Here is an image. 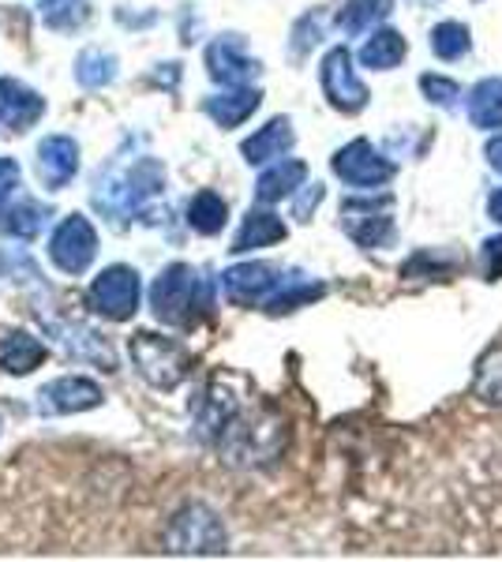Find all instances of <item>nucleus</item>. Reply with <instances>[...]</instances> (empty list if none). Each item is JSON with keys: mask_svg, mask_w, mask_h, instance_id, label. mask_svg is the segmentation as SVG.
I'll return each mask as SVG.
<instances>
[{"mask_svg": "<svg viewBox=\"0 0 502 562\" xmlns=\"http://www.w3.org/2000/svg\"><path fill=\"white\" fill-rule=\"evenodd\" d=\"M342 229L360 244V248H379L382 240L394 229V217H390L387 199H349L342 206Z\"/></svg>", "mask_w": 502, "mask_h": 562, "instance_id": "nucleus-10", "label": "nucleus"}, {"mask_svg": "<svg viewBox=\"0 0 502 562\" xmlns=\"http://www.w3.org/2000/svg\"><path fill=\"white\" fill-rule=\"evenodd\" d=\"M319 203H323V184H312L304 195L297 199V217H300V222H308V214H312Z\"/></svg>", "mask_w": 502, "mask_h": 562, "instance_id": "nucleus-31", "label": "nucleus"}, {"mask_svg": "<svg viewBox=\"0 0 502 562\" xmlns=\"http://www.w3.org/2000/svg\"><path fill=\"white\" fill-rule=\"evenodd\" d=\"M491 217H495V222H502V188H499V192L495 195H491Z\"/></svg>", "mask_w": 502, "mask_h": 562, "instance_id": "nucleus-34", "label": "nucleus"}, {"mask_svg": "<svg viewBox=\"0 0 502 562\" xmlns=\"http://www.w3.org/2000/svg\"><path fill=\"white\" fill-rule=\"evenodd\" d=\"M42 360H45V346L26 330H12L4 338V346H0V364H4L8 375H31Z\"/></svg>", "mask_w": 502, "mask_h": 562, "instance_id": "nucleus-19", "label": "nucleus"}, {"mask_svg": "<svg viewBox=\"0 0 502 562\" xmlns=\"http://www.w3.org/2000/svg\"><path fill=\"white\" fill-rule=\"evenodd\" d=\"M364 68H376V71H390L405 60V38L398 31H376L360 49Z\"/></svg>", "mask_w": 502, "mask_h": 562, "instance_id": "nucleus-22", "label": "nucleus"}, {"mask_svg": "<svg viewBox=\"0 0 502 562\" xmlns=\"http://www.w3.org/2000/svg\"><path fill=\"white\" fill-rule=\"evenodd\" d=\"M289 147H293V124H289V116H278L267 128L255 132L252 139H244L241 150L248 166H267V161H278L281 154H289Z\"/></svg>", "mask_w": 502, "mask_h": 562, "instance_id": "nucleus-16", "label": "nucleus"}, {"mask_svg": "<svg viewBox=\"0 0 502 562\" xmlns=\"http://www.w3.org/2000/svg\"><path fill=\"white\" fill-rule=\"evenodd\" d=\"M76 79L83 83L87 90H102L116 79V57L113 53H102V49H87L79 53L76 60Z\"/></svg>", "mask_w": 502, "mask_h": 562, "instance_id": "nucleus-25", "label": "nucleus"}, {"mask_svg": "<svg viewBox=\"0 0 502 562\" xmlns=\"http://www.w3.org/2000/svg\"><path fill=\"white\" fill-rule=\"evenodd\" d=\"M98 256V233L83 214H71L57 225L49 240V259L57 262L64 274H83Z\"/></svg>", "mask_w": 502, "mask_h": 562, "instance_id": "nucleus-6", "label": "nucleus"}, {"mask_svg": "<svg viewBox=\"0 0 502 562\" xmlns=\"http://www.w3.org/2000/svg\"><path fill=\"white\" fill-rule=\"evenodd\" d=\"M38 397H42L45 413H83V409L102 405V386L83 375H64V379H53L49 386H42Z\"/></svg>", "mask_w": 502, "mask_h": 562, "instance_id": "nucleus-14", "label": "nucleus"}, {"mask_svg": "<svg viewBox=\"0 0 502 562\" xmlns=\"http://www.w3.org/2000/svg\"><path fill=\"white\" fill-rule=\"evenodd\" d=\"M387 12H390V0H345L342 15H337V26H342L345 34H364L379 20H387Z\"/></svg>", "mask_w": 502, "mask_h": 562, "instance_id": "nucleus-24", "label": "nucleus"}, {"mask_svg": "<svg viewBox=\"0 0 502 562\" xmlns=\"http://www.w3.org/2000/svg\"><path fill=\"white\" fill-rule=\"evenodd\" d=\"M42 113H45L42 94H34L20 79H0V128L26 132L42 121Z\"/></svg>", "mask_w": 502, "mask_h": 562, "instance_id": "nucleus-13", "label": "nucleus"}, {"mask_svg": "<svg viewBox=\"0 0 502 562\" xmlns=\"http://www.w3.org/2000/svg\"><path fill=\"white\" fill-rule=\"evenodd\" d=\"M79 173V143L68 135H49L38 147V180L49 192L71 184V177Z\"/></svg>", "mask_w": 502, "mask_h": 562, "instance_id": "nucleus-12", "label": "nucleus"}, {"mask_svg": "<svg viewBox=\"0 0 502 562\" xmlns=\"http://www.w3.org/2000/svg\"><path fill=\"white\" fill-rule=\"evenodd\" d=\"M225 217H230V206H225V199L217 192H199L196 199H191V206H188V225L196 233H203V237L222 233Z\"/></svg>", "mask_w": 502, "mask_h": 562, "instance_id": "nucleus-23", "label": "nucleus"}, {"mask_svg": "<svg viewBox=\"0 0 502 562\" xmlns=\"http://www.w3.org/2000/svg\"><path fill=\"white\" fill-rule=\"evenodd\" d=\"M334 173L353 188H379L394 177V166L368 139H356L334 154Z\"/></svg>", "mask_w": 502, "mask_h": 562, "instance_id": "nucleus-8", "label": "nucleus"}, {"mask_svg": "<svg viewBox=\"0 0 502 562\" xmlns=\"http://www.w3.org/2000/svg\"><path fill=\"white\" fill-rule=\"evenodd\" d=\"M127 352L135 360V371L154 386V390H172L185 383L191 357L185 352V346L172 338H161V334L140 330L132 341H127Z\"/></svg>", "mask_w": 502, "mask_h": 562, "instance_id": "nucleus-3", "label": "nucleus"}, {"mask_svg": "<svg viewBox=\"0 0 502 562\" xmlns=\"http://www.w3.org/2000/svg\"><path fill=\"white\" fill-rule=\"evenodd\" d=\"M15 188H20V166L12 158H0V206L12 199Z\"/></svg>", "mask_w": 502, "mask_h": 562, "instance_id": "nucleus-30", "label": "nucleus"}, {"mask_svg": "<svg viewBox=\"0 0 502 562\" xmlns=\"http://www.w3.org/2000/svg\"><path fill=\"white\" fill-rule=\"evenodd\" d=\"M323 90H326V98H331V105L342 109V113H360V109L368 105V87L356 79L353 57H349V49H345V45H337V49L326 53Z\"/></svg>", "mask_w": 502, "mask_h": 562, "instance_id": "nucleus-9", "label": "nucleus"}, {"mask_svg": "<svg viewBox=\"0 0 502 562\" xmlns=\"http://www.w3.org/2000/svg\"><path fill=\"white\" fill-rule=\"evenodd\" d=\"M420 87H424V94L432 98V102H443V105H450L454 98H458V83L439 79V76H424V79H420Z\"/></svg>", "mask_w": 502, "mask_h": 562, "instance_id": "nucleus-29", "label": "nucleus"}, {"mask_svg": "<svg viewBox=\"0 0 502 562\" xmlns=\"http://www.w3.org/2000/svg\"><path fill=\"white\" fill-rule=\"evenodd\" d=\"M42 23L53 26V31H76V26L87 23L90 8L87 0H42Z\"/></svg>", "mask_w": 502, "mask_h": 562, "instance_id": "nucleus-26", "label": "nucleus"}, {"mask_svg": "<svg viewBox=\"0 0 502 562\" xmlns=\"http://www.w3.org/2000/svg\"><path fill=\"white\" fill-rule=\"evenodd\" d=\"M432 49H435V57H443V60H458L469 53V31H465L461 23H439L432 31Z\"/></svg>", "mask_w": 502, "mask_h": 562, "instance_id": "nucleus-27", "label": "nucleus"}, {"mask_svg": "<svg viewBox=\"0 0 502 562\" xmlns=\"http://www.w3.org/2000/svg\"><path fill=\"white\" fill-rule=\"evenodd\" d=\"M483 259H488V278H499L502 274V237L483 244Z\"/></svg>", "mask_w": 502, "mask_h": 562, "instance_id": "nucleus-32", "label": "nucleus"}, {"mask_svg": "<svg viewBox=\"0 0 502 562\" xmlns=\"http://www.w3.org/2000/svg\"><path fill=\"white\" fill-rule=\"evenodd\" d=\"M488 158H491V166H495L499 173H502V135H499V139H495V143H491V147H488Z\"/></svg>", "mask_w": 502, "mask_h": 562, "instance_id": "nucleus-33", "label": "nucleus"}, {"mask_svg": "<svg viewBox=\"0 0 502 562\" xmlns=\"http://www.w3.org/2000/svg\"><path fill=\"white\" fill-rule=\"evenodd\" d=\"M222 285L230 304L255 307V304H267L286 281H281V270L270 267V262H241V267L225 270Z\"/></svg>", "mask_w": 502, "mask_h": 562, "instance_id": "nucleus-7", "label": "nucleus"}, {"mask_svg": "<svg viewBox=\"0 0 502 562\" xmlns=\"http://www.w3.org/2000/svg\"><path fill=\"white\" fill-rule=\"evenodd\" d=\"M207 71L214 83L222 87H248L259 76V65L244 53L241 38H217L207 49Z\"/></svg>", "mask_w": 502, "mask_h": 562, "instance_id": "nucleus-11", "label": "nucleus"}, {"mask_svg": "<svg viewBox=\"0 0 502 562\" xmlns=\"http://www.w3.org/2000/svg\"><path fill=\"white\" fill-rule=\"evenodd\" d=\"M150 307L161 323L188 326V323H196L199 307H207V289L188 262H172V267L161 270V278L154 281Z\"/></svg>", "mask_w": 502, "mask_h": 562, "instance_id": "nucleus-1", "label": "nucleus"}, {"mask_svg": "<svg viewBox=\"0 0 502 562\" xmlns=\"http://www.w3.org/2000/svg\"><path fill=\"white\" fill-rule=\"evenodd\" d=\"M263 102V94L259 90H252V87H230L225 94H214V98H207V116L217 124V128H236V124H244L248 116L259 109Z\"/></svg>", "mask_w": 502, "mask_h": 562, "instance_id": "nucleus-15", "label": "nucleus"}, {"mask_svg": "<svg viewBox=\"0 0 502 562\" xmlns=\"http://www.w3.org/2000/svg\"><path fill=\"white\" fill-rule=\"evenodd\" d=\"M308 180V166L304 161H289V158H278L267 173L259 177V184H255V195H259V203H278V199H289L297 192V188H304Z\"/></svg>", "mask_w": 502, "mask_h": 562, "instance_id": "nucleus-17", "label": "nucleus"}, {"mask_svg": "<svg viewBox=\"0 0 502 562\" xmlns=\"http://www.w3.org/2000/svg\"><path fill=\"white\" fill-rule=\"evenodd\" d=\"M477 394L483 397V402L502 405V349H491L488 357L480 360V371H477Z\"/></svg>", "mask_w": 502, "mask_h": 562, "instance_id": "nucleus-28", "label": "nucleus"}, {"mask_svg": "<svg viewBox=\"0 0 502 562\" xmlns=\"http://www.w3.org/2000/svg\"><path fill=\"white\" fill-rule=\"evenodd\" d=\"M161 184H166V169H161L158 161L143 158V161H135V166H127L124 173L109 177L105 184H98L94 203L113 217L140 214L143 206H147V199L161 192Z\"/></svg>", "mask_w": 502, "mask_h": 562, "instance_id": "nucleus-2", "label": "nucleus"}, {"mask_svg": "<svg viewBox=\"0 0 502 562\" xmlns=\"http://www.w3.org/2000/svg\"><path fill=\"white\" fill-rule=\"evenodd\" d=\"M278 240H286V222L270 211H252L248 217H244L241 233H236L233 251L236 256H244V251L267 248V244H278Z\"/></svg>", "mask_w": 502, "mask_h": 562, "instance_id": "nucleus-18", "label": "nucleus"}, {"mask_svg": "<svg viewBox=\"0 0 502 562\" xmlns=\"http://www.w3.org/2000/svg\"><path fill=\"white\" fill-rule=\"evenodd\" d=\"M469 121L477 128H502V79H483L472 87Z\"/></svg>", "mask_w": 502, "mask_h": 562, "instance_id": "nucleus-21", "label": "nucleus"}, {"mask_svg": "<svg viewBox=\"0 0 502 562\" xmlns=\"http://www.w3.org/2000/svg\"><path fill=\"white\" fill-rule=\"evenodd\" d=\"M45 222H49V211L34 203V199H23V203L8 206V211L0 214V233H4V237L34 240L45 229Z\"/></svg>", "mask_w": 502, "mask_h": 562, "instance_id": "nucleus-20", "label": "nucleus"}, {"mask_svg": "<svg viewBox=\"0 0 502 562\" xmlns=\"http://www.w3.org/2000/svg\"><path fill=\"white\" fill-rule=\"evenodd\" d=\"M90 307H94L102 319L124 323L140 307V274L132 267H109L94 278L90 285Z\"/></svg>", "mask_w": 502, "mask_h": 562, "instance_id": "nucleus-5", "label": "nucleus"}, {"mask_svg": "<svg viewBox=\"0 0 502 562\" xmlns=\"http://www.w3.org/2000/svg\"><path fill=\"white\" fill-rule=\"evenodd\" d=\"M166 543L169 551H180V555H217V551H225L222 518L207 506H188L172 518Z\"/></svg>", "mask_w": 502, "mask_h": 562, "instance_id": "nucleus-4", "label": "nucleus"}]
</instances>
